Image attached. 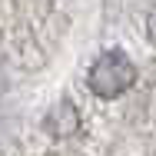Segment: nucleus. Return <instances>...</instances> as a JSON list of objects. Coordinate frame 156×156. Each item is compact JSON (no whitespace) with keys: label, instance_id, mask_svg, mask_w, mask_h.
I'll return each instance as SVG.
<instances>
[{"label":"nucleus","instance_id":"obj_1","mask_svg":"<svg viewBox=\"0 0 156 156\" xmlns=\"http://www.w3.org/2000/svg\"><path fill=\"white\" fill-rule=\"evenodd\" d=\"M133 83H136V66L129 53H123L120 47L103 50L87 73V87L96 100H120Z\"/></svg>","mask_w":156,"mask_h":156},{"label":"nucleus","instance_id":"obj_2","mask_svg":"<svg viewBox=\"0 0 156 156\" xmlns=\"http://www.w3.org/2000/svg\"><path fill=\"white\" fill-rule=\"evenodd\" d=\"M43 129H47L50 136H57V140L73 136V133L80 129V110H76V103L60 100V103H57V106L43 116Z\"/></svg>","mask_w":156,"mask_h":156},{"label":"nucleus","instance_id":"obj_3","mask_svg":"<svg viewBox=\"0 0 156 156\" xmlns=\"http://www.w3.org/2000/svg\"><path fill=\"white\" fill-rule=\"evenodd\" d=\"M146 37L156 43V3H153V10H150V17H146Z\"/></svg>","mask_w":156,"mask_h":156}]
</instances>
